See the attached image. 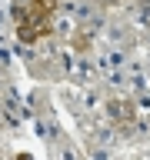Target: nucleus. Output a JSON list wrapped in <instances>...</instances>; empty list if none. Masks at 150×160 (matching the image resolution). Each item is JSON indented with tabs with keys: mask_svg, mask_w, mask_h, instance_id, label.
<instances>
[{
	"mask_svg": "<svg viewBox=\"0 0 150 160\" xmlns=\"http://www.w3.org/2000/svg\"><path fill=\"white\" fill-rule=\"evenodd\" d=\"M73 27H77V20L70 17L67 10L60 13V17H53V33H57L60 40H67V37H73Z\"/></svg>",
	"mask_w": 150,
	"mask_h": 160,
	"instance_id": "7ed1b4c3",
	"label": "nucleus"
},
{
	"mask_svg": "<svg viewBox=\"0 0 150 160\" xmlns=\"http://www.w3.org/2000/svg\"><path fill=\"white\" fill-rule=\"evenodd\" d=\"M77 107H83V113H97V110L103 107V93H100V90L93 87V83H87V87H80Z\"/></svg>",
	"mask_w": 150,
	"mask_h": 160,
	"instance_id": "f257e3e1",
	"label": "nucleus"
},
{
	"mask_svg": "<svg viewBox=\"0 0 150 160\" xmlns=\"http://www.w3.org/2000/svg\"><path fill=\"white\" fill-rule=\"evenodd\" d=\"M7 63H10V50L0 47V67H7Z\"/></svg>",
	"mask_w": 150,
	"mask_h": 160,
	"instance_id": "20e7f679",
	"label": "nucleus"
},
{
	"mask_svg": "<svg viewBox=\"0 0 150 160\" xmlns=\"http://www.w3.org/2000/svg\"><path fill=\"white\" fill-rule=\"evenodd\" d=\"M100 33L107 37V43L123 47V43H127V37H130V23H110V27H103Z\"/></svg>",
	"mask_w": 150,
	"mask_h": 160,
	"instance_id": "f03ea898",
	"label": "nucleus"
}]
</instances>
